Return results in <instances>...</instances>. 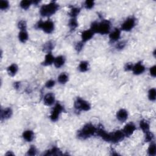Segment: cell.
<instances>
[{
	"mask_svg": "<svg viewBox=\"0 0 156 156\" xmlns=\"http://www.w3.org/2000/svg\"><path fill=\"white\" fill-rule=\"evenodd\" d=\"M90 29L94 34L98 33L101 35L107 34L110 31V23L108 20H102L101 22H93L91 25Z\"/></svg>",
	"mask_w": 156,
	"mask_h": 156,
	"instance_id": "cell-1",
	"label": "cell"
},
{
	"mask_svg": "<svg viewBox=\"0 0 156 156\" xmlns=\"http://www.w3.org/2000/svg\"><path fill=\"white\" fill-rule=\"evenodd\" d=\"M96 131L97 127L91 123H87L78 132V137L82 140L87 139L96 134Z\"/></svg>",
	"mask_w": 156,
	"mask_h": 156,
	"instance_id": "cell-2",
	"label": "cell"
},
{
	"mask_svg": "<svg viewBox=\"0 0 156 156\" xmlns=\"http://www.w3.org/2000/svg\"><path fill=\"white\" fill-rule=\"evenodd\" d=\"M59 7V5L56 2L51 1L49 4L41 7L40 13L42 17H50L58 11Z\"/></svg>",
	"mask_w": 156,
	"mask_h": 156,
	"instance_id": "cell-3",
	"label": "cell"
},
{
	"mask_svg": "<svg viewBox=\"0 0 156 156\" xmlns=\"http://www.w3.org/2000/svg\"><path fill=\"white\" fill-rule=\"evenodd\" d=\"M35 27L37 29H42L46 34H51L54 30V24L50 20L45 21L40 20L37 23Z\"/></svg>",
	"mask_w": 156,
	"mask_h": 156,
	"instance_id": "cell-4",
	"label": "cell"
},
{
	"mask_svg": "<svg viewBox=\"0 0 156 156\" xmlns=\"http://www.w3.org/2000/svg\"><path fill=\"white\" fill-rule=\"evenodd\" d=\"M74 107L78 111H88L90 110L91 106L88 102L78 97L74 102Z\"/></svg>",
	"mask_w": 156,
	"mask_h": 156,
	"instance_id": "cell-5",
	"label": "cell"
},
{
	"mask_svg": "<svg viewBox=\"0 0 156 156\" xmlns=\"http://www.w3.org/2000/svg\"><path fill=\"white\" fill-rule=\"evenodd\" d=\"M125 135L123 131L117 130L110 133L109 142L112 143H118L124 140Z\"/></svg>",
	"mask_w": 156,
	"mask_h": 156,
	"instance_id": "cell-6",
	"label": "cell"
},
{
	"mask_svg": "<svg viewBox=\"0 0 156 156\" xmlns=\"http://www.w3.org/2000/svg\"><path fill=\"white\" fill-rule=\"evenodd\" d=\"M64 110V107L63 106L60 104L59 103H57L54 107L53 108V109L52 110L51 112V115H50V119L52 121L55 122L56 121H58L60 114Z\"/></svg>",
	"mask_w": 156,
	"mask_h": 156,
	"instance_id": "cell-7",
	"label": "cell"
},
{
	"mask_svg": "<svg viewBox=\"0 0 156 156\" xmlns=\"http://www.w3.org/2000/svg\"><path fill=\"white\" fill-rule=\"evenodd\" d=\"M136 20L134 17H129L125 20L121 25V29L122 31L128 32L131 31L135 26Z\"/></svg>",
	"mask_w": 156,
	"mask_h": 156,
	"instance_id": "cell-8",
	"label": "cell"
},
{
	"mask_svg": "<svg viewBox=\"0 0 156 156\" xmlns=\"http://www.w3.org/2000/svg\"><path fill=\"white\" fill-rule=\"evenodd\" d=\"M136 130V127L135 125L133 123H129L127 124L124 129H123V132L125 135V137H129L131 135L133 134L135 131Z\"/></svg>",
	"mask_w": 156,
	"mask_h": 156,
	"instance_id": "cell-9",
	"label": "cell"
},
{
	"mask_svg": "<svg viewBox=\"0 0 156 156\" xmlns=\"http://www.w3.org/2000/svg\"><path fill=\"white\" fill-rule=\"evenodd\" d=\"M132 71L134 74L140 75L145 72V67L141 62H138L133 66Z\"/></svg>",
	"mask_w": 156,
	"mask_h": 156,
	"instance_id": "cell-10",
	"label": "cell"
},
{
	"mask_svg": "<svg viewBox=\"0 0 156 156\" xmlns=\"http://www.w3.org/2000/svg\"><path fill=\"white\" fill-rule=\"evenodd\" d=\"M128 118V112L124 108H121L116 113V119L119 121L123 123L126 121Z\"/></svg>",
	"mask_w": 156,
	"mask_h": 156,
	"instance_id": "cell-11",
	"label": "cell"
},
{
	"mask_svg": "<svg viewBox=\"0 0 156 156\" xmlns=\"http://www.w3.org/2000/svg\"><path fill=\"white\" fill-rule=\"evenodd\" d=\"M55 102V95L53 93L46 94L44 98V103L46 106H51Z\"/></svg>",
	"mask_w": 156,
	"mask_h": 156,
	"instance_id": "cell-12",
	"label": "cell"
},
{
	"mask_svg": "<svg viewBox=\"0 0 156 156\" xmlns=\"http://www.w3.org/2000/svg\"><path fill=\"white\" fill-rule=\"evenodd\" d=\"M94 34V33L91 29L86 30L83 31L81 33L82 42H83V43H86V42L89 41L90 40L92 39Z\"/></svg>",
	"mask_w": 156,
	"mask_h": 156,
	"instance_id": "cell-13",
	"label": "cell"
},
{
	"mask_svg": "<svg viewBox=\"0 0 156 156\" xmlns=\"http://www.w3.org/2000/svg\"><path fill=\"white\" fill-rule=\"evenodd\" d=\"M121 37V30L115 28L112 32H111L109 34V39L111 42H117L120 39Z\"/></svg>",
	"mask_w": 156,
	"mask_h": 156,
	"instance_id": "cell-14",
	"label": "cell"
},
{
	"mask_svg": "<svg viewBox=\"0 0 156 156\" xmlns=\"http://www.w3.org/2000/svg\"><path fill=\"white\" fill-rule=\"evenodd\" d=\"M12 110L10 107H7L4 108V110H1V120H7L12 116Z\"/></svg>",
	"mask_w": 156,
	"mask_h": 156,
	"instance_id": "cell-15",
	"label": "cell"
},
{
	"mask_svg": "<svg viewBox=\"0 0 156 156\" xmlns=\"http://www.w3.org/2000/svg\"><path fill=\"white\" fill-rule=\"evenodd\" d=\"M54 59H55V58L53 56V55L52 54L51 52H50V53H48L45 56V60L44 61V62H42V65L44 66L51 65L53 64H54Z\"/></svg>",
	"mask_w": 156,
	"mask_h": 156,
	"instance_id": "cell-16",
	"label": "cell"
},
{
	"mask_svg": "<svg viewBox=\"0 0 156 156\" xmlns=\"http://www.w3.org/2000/svg\"><path fill=\"white\" fill-rule=\"evenodd\" d=\"M65 62V59L63 56H59L55 58L54 65L57 68H60L62 67Z\"/></svg>",
	"mask_w": 156,
	"mask_h": 156,
	"instance_id": "cell-17",
	"label": "cell"
},
{
	"mask_svg": "<svg viewBox=\"0 0 156 156\" xmlns=\"http://www.w3.org/2000/svg\"><path fill=\"white\" fill-rule=\"evenodd\" d=\"M23 138L27 142H31L34 138V134L31 130H27L23 133Z\"/></svg>",
	"mask_w": 156,
	"mask_h": 156,
	"instance_id": "cell-18",
	"label": "cell"
},
{
	"mask_svg": "<svg viewBox=\"0 0 156 156\" xmlns=\"http://www.w3.org/2000/svg\"><path fill=\"white\" fill-rule=\"evenodd\" d=\"M18 70V67L17 64H13L11 65L9 67H8L7 71L9 75H10L11 76H15Z\"/></svg>",
	"mask_w": 156,
	"mask_h": 156,
	"instance_id": "cell-19",
	"label": "cell"
},
{
	"mask_svg": "<svg viewBox=\"0 0 156 156\" xmlns=\"http://www.w3.org/2000/svg\"><path fill=\"white\" fill-rule=\"evenodd\" d=\"M29 35H28V33L26 31H20L18 34V39L21 43L25 44L27 41Z\"/></svg>",
	"mask_w": 156,
	"mask_h": 156,
	"instance_id": "cell-20",
	"label": "cell"
},
{
	"mask_svg": "<svg viewBox=\"0 0 156 156\" xmlns=\"http://www.w3.org/2000/svg\"><path fill=\"white\" fill-rule=\"evenodd\" d=\"M44 155H62L63 154L61 152V151L56 147L53 148L51 150L47 151L46 153L44 154Z\"/></svg>",
	"mask_w": 156,
	"mask_h": 156,
	"instance_id": "cell-21",
	"label": "cell"
},
{
	"mask_svg": "<svg viewBox=\"0 0 156 156\" xmlns=\"http://www.w3.org/2000/svg\"><path fill=\"white\" fill-rule=\"evenodd\" d=\"M140 129L142 130L145 133L146 132H148L149 131V124L148 121H146L145 120H141L140 122Z\"/></svg>",
	"mask_w": 156,
	"mask_h": 156,
	"instance_id": "cell-22",
	"label": "cell"
},
{
	"mask_svg": "<svg viewBox=\"0 0 156 156\" xmlns=\"http://www.w3.org/2000/svg\"><path fill=\"white\" fill-rule=\"evenodd\" d=\"M80 12H81V9L80 8L72 7L70 9V11L68 14L72 18H76V17L79 14Z\"/></svg>",
	"mask_w": 156,
	"mask_h": 156,
	"instance_id": "cell-23",
	"label": "cell"
},
{
	"mask_svg": "<svg viewBox=\"0 0 156 156\" xmlns=\"http://www.w3.org/2000/svg\"><path fill=\"white\" fill-rule=\"evenodd\" d=\"M68 26L70 29L72 31H74L76 29L78 26V22L76 20V18H72L68 22Z\"/></svg>",
	"mask_w": 156,
	"mask_h": 156,
	"instance_id": "cell-24",
	"label": "cell"
},
{
	"mask_svg": "<svg viewBox=\"0 0 156 156\" xmlns=\"http://www.w3.org/2000/svg\"><path fill=\"white\" fill-rule=\"evenodd\" d=\"M78 68L81 72H86L88 70V62L87 61H82L80 62Z\"/></svg>",
	"mask_w": 156,
	"mask_h": 156,
	"instance_id": "cell-25",
	"label": "cell"
},
{
	"mask_svg": "<svg viewBox=\"0 0 156 156\" xmlns=\"http://www.w3.org/2000/svg\"><path fill=\"white\" fill-rule=\"evenodd\" d=\"M148 153L149 155L154 156L156 154V146L154 141H151L148 149Z\"/></svg>",
	"mask_w": 156,
	"mask_h": 156,
	"instance_id": "cell-26",
	"label": "cell"
},
{
	"mask_svg": "<svg viewBox=\"0 0 156 156\" xmlns=\"http://www.w3.org/2000/svg\"><path fill=\"white\" fill-rule=\"evenodd\" d=\"M68 81V75L66 73H61L58 76V82L61 84L67 83Z\"/></svg>",
	"mask_w": 156,
	"mask_h": 156,
	"instance_id": "cell-27",
	"label": "cell"
},
{
	"mask_svg": "<svg viewBox=\"0 0 156 156\" xmlns=\"http://www.w3.org/2000/svg\"><path fill=\"white\" fill-rule=\"evenodd\" d=\"M154 139V135L152 132L149 131L145 132V142H151L153 141Z\"/></svg>",
	"mask_w": 156,
	"mask_h": 156,
	"instance_id": "cell-28",
	"label": "cell"
},
{
	"mask_svg": "<svg viewBox=\"0 0 156 156\" xmlns=\"http://www.w3.org/2000/svg\"><path fill=\"white\" fill-rule=\"evenodd\" d=\"M148 98L151 101H155L156 99V90L155 88H151L149 90Z\"/></svg>",
	"mask_w": 156,
	"mask_h": 156,
	"instance_id": "cell-29",
	"label": "cell"
},
{
	"mask_svg": "<svg viewBox=\"0 0 156 156\" xmlns=\"http://www.w3.org/2000/svg\"><path fill=\"white\" fill-rule=\"evenodd\" d=\"M32 3L33 2L31 1H25V0H23V1H21L20 2V6L24 10H27V9L29 8Z\"/></svg>",
	"mask_w": 156,
	"mask_h": 156,
	"instance_id": "cell-30",
	"label": "cell"
},
{
	"mask_svg": "<svg viewBox=\"0 0 156 156\" xmlns=\"http://www.w3.org/2000/svg\"><path fill=\"white\" fill-rule=\"evenodd\" d=\"M53 48H54V44H53V42H51V41L47 42L46 44H45V45H44V50L48 52V53L51 52V51Z\"/></svg>",
	"mask_w": 156,
	"mask_h": 156,
	"instance_id": "cell-31",
	"label": "cell"
},
{
	"mask_svg": "<svg viewBox=\"0 0 156 156\" xmlns=\"http://www.w3.org/2000/svg\"><path fill=\"white\" fill-rule=\"evenodd\" d=\"M18 27L20 31H26L27 23L25 20H20L18 23Z\"/></svg>",
	"mask_w": 156,
	"mask_h": 156,
	"instance_id": "cell-32",
	"label": "cell"
},
{
	"mask_svg": "<svg viewBox=\"0 0 156 156\" xmlns=\"http://www.w3.org/2000/svg\"><path fill=\"white\" fill-rule=\"evenodd\" d=\"M94 6V1L93 0H87L84 3V6L87 9H91Z\"/></svg>",
	"mask_w": 156,
	"mask_h": 156,
	"instance_id": "cell-33",
	"label": "cell"
},
{
	"mask_svg": "<svg viewBox=\"0 0 156 156\" xmlns=\"http://www.w3.org/2000/svg\"><path fill=\"white\" fill-rule=\"evenodd\" d=\"M9 7V3L7 1H4V0H3V1H1L0 2V9L1 10H6Z\"/></svg>",
	"mask_w": 156,
	"mask_h": 156,
	"instance_id": "cell-34",
	"label": "cell"
},
{
	"mask_svg": "<svg viewBox=\"0 0 156 156\" xmlns=\"http://www.w3.org/2000/svg\"><path fill=\"white\" fill-rule=\"evenodd\" d=\"M37 149L35 147V146H31L30 148L28 149L27 153V155H35L37 154Z\"/></svg>",
	"mask_w": 156,
	"mask_h": 156,
	"instance_id": "cell-35",
	"label": "cell"
},
{
	"mask_svg": "<svg viewBox=\"0 0 156 156\" xmlns=\"http://www.w3.org/2000/svg\"><path fill=\"white\" fill-rule=\"evenodd\" d=\"M84 45V43H83L82 41L78 42V43H77L75 45V50H76L78 53H79V52L82 50Z\"/></svg>",
	"mask_w": 156,
	"mask_h": 156,
	"instance_id": "cell-36",
	"label": "cell"
},
{
	"mask_svg": "<svg viewBox=\"0 0 156 156\" xmlns=\"http://www.w3.org/2000/svg\"><path fill=\"white\" fill-rule=\"evenodd\" d=\"M126 45V42L125 41H121L118 43L116 45V48L117 50H123Z\"/></svg>",
	"mask_w": 156,
	"mask_h": 156,
	"instance_id": "cell-37",
	"label": "cell"
},
{
	"mask_svg": "<svg viewBox=\"0 0 156 156\" xmlns=\"http://www.w3.org/2000/svg\"><path fill=\"white\" fill-rule=\"evenodd\" d=\"M55 84L56 83H55V81H54V80L50 79V80H49V81H48L46 82L45 87L46 88H51L55 86Z\"/></svg>",
	"mask_w": 156,
	"mask_h": 156,
	"instance_id": "cell-38",
	"label": "cell"
},
{
	"mask_svg": "<svg viewBox=\"0 0 156 156\" xmlns=\"http://www.w3.org/2000/svg\"><path fill=\"white\" fill-rule=\"evenodd\" d=\"M149 73L151 76L153 78H155V76H156V66L155 65H154L150 68Z\"/></svg>",
	"mask_w": 156,
	"mask_h": 156,
	"instance_id": "cell-39",
	"label": "cell"
},
{
	"mask_svg": "<svg viewBox=\"0 0 156 156\" xmlns=\"http://www.w3.org/2000/svg\"><path fill=\"white\" fill-rule=\"evenodd\" d=\"M134 65L132 64V63H127L126 64L125 67V71H127V72H129V71L132 70V67H133Z\"/></svg>",
	"mask_w": 156,
	"mask_h": 156,
	"instance_id": "cell-40",
	"label": "cell"
},
{
	"mask_svg": "<svg viewBox=\"0 0 156 156\" xmlns=\"http://www.w3.org/2000/svg\"><path fill=\"white\" fill-rule=\"evenodd\" d=\"M14 87H15V88L16 89H18V88H20V82H14Z\"/></svg>",
	"mask_w": 156,
	"mask_h": 156,
	"instance_id": "cell-41",
	"label": "cell"
},
{
	"mask_svg": "<svg viewBox=\"0 0 156 156\" xmlns=\"http://www.w3.org/2000/svg\"><path fill=\"white\" fill-rule=\"evenodd\" d=\"M6 155H13L14 154L12 153L11 152V151H8V152L6 154Z\"/></svg>",
	"mask_w": 156,
	"mask_h": 156,
	"instance_id": "cell-42",
	"label": "cell"
}]
</instances>
